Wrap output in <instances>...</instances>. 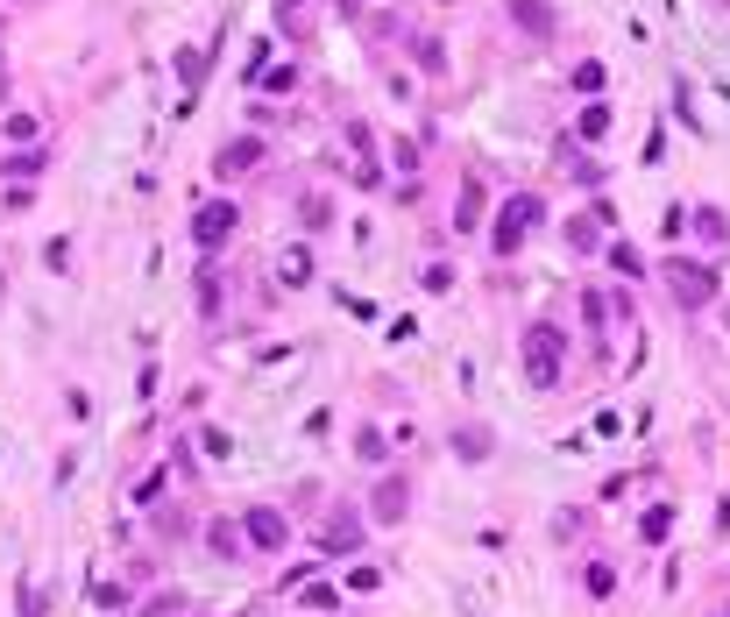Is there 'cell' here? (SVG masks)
I'll return each mask as SVG.
<instances>
[{
	"mask_svg": "<svg viewBox=\"0 0 730 617\" xmlns=\"http://www.w3.org/2000/svg\"><path fill=\"white\" fill-rule=\"evenodd\" d=\"M454 454H461V461H482V454H490V433H482V426H461V433H454Z\"/></svg>",
	"mask_w": 730,
	"mask_h": 617,
	"instance_id": "4fadbf2b",
	"label": "cell"
},
{
	"mask_svg": "<svg viewBox=\"0 0 730 617\" xmlns=\"http://www.w3.org/2000/svg\"><path fill=\"white\" fill-rule=\"evenodd\" d=\"M695 220H702V235H709V242H730V220H723V213H716V206H702V213H695Z\"/></svg>",
	"mask_w": 730,
	"mask_h": 617,
	"instance_id": "44dd1931",
	"label": "cell"
},
{
	"mask_svg": "<svg viewBox=\"0 0 730 617\" xmlns=\"http://www.w3.org/2000/svg\"><path fill=\"white\" fill-rule=\"evenodd\" d=\"M0 93H8V71H0Z\"/></svg>",
	"mask_w": 730,
	"mask_h": 617,
	"instance_id": "d4e9b609",
	"label": "cell"
},
{
	"mask_svg": "<svg viewBox=\"0 0 730 617\" xmlns=\"http://www.w3.org/2000/svg\"><path fill=\"white\" fill-rule=\"evenodd\" d=\"M539 220H546V199H539V192H511L504 213H497V227H490V249H497V256H518V242L532 235Z\"/></svg>",
	"mask_w": 730,
	"mask_h": 617,
	"instance_id": "7a4b0ae2",
	"label": "cell"
},
{
	"mask_svg": "<svg viewBox=\"0 0 730 617\" xmlns=\"http://www.w3.org/2000/svg\"><path fill=\"white\" fill-rule=\"evenodd\" d=\"M305 227H312V235H319V227H334V206H327V199H319V192L305 199Z\"/></svg>",
	"mask_w": 730,
	"mask_h": 617,
	"instance_id": "ffe728a7",
	"label": "cell"
},
{
	"mask_svg": "<svg viewBox=\"0 0 730 617\" xmlns=\"http://www.w3.org/2000/svg\"><path fill=\"white\" fill-rule=\"evenodd\" d=\"M312 277V256H284V284H305Z\"/></svg>",
	"mask_w": 730,
	"mask_h": 617,
	"instance_id": "603a6c76",
	"label": "cell"
},
{
	"mask_svg": "<svg viewBox=\"0 0 730 617\" xmlns=\"http://www.w3.org/2000/svg\"><path fill=\"white\" fill-rule=\"evenodd\" d=\"M610 270H617V277H645V263H638L631 242H610Z\"/></svg>",
	"mask_w": 730,
	"mask_h": 617,
	"instance_id": "5bb4252c",
	"label": "cell"
},
{
	"mask_svg": "<svg viewBox=\"0 0 730 617\" xmlns=\"http://www.w3.org/2000/svg\"><path fill=\"white\" fill-rule=\"evenodd\" d=\"M199 447H206V454H234V440H227L220 426H206V433H199Z\"/></svg>",
	"mask_w": 730,
	"mask_h": 617,
	"instance_id": "cb8c5ba5",
	"label": "cell"
},
{
	"mask_svg": "<svg viewBox=\"0 0 730 617\" xmlns=\"http://www.w3.org/2000/svg\"><path fill=\"white\" fill-rule=\"evenodd\" d=\"M667 291H674V305H681V313H709V305H716V270L709 263H695V256H674L667 263Z\"/></svg>",
	"mask_w": 730,
	"mask_h": 617,
	"instance_id": "3957f363",
	"label": "cell"
},
{
	"mask_svg": "<svg viewBox=\"0 0 730 617\" xmlns=\"http://www.w3.org/2000/svg\"><path fill=\"white\" fill-rule=\"evenodd\" d=\"M355 454H362V461H383L390 447H383V433H376V426H362V433H355Z\"/></svg>",
	"mask_w": 730,
	"mask_h": 617,
	"instance_id": "d6986e66",
	"label": "cell"
},
{
	"mask_svg": "<svg viewBox=\"0 0 730 617\" xmlns=\"http://www.w3.org/2000/svg\"><path fill=\"white\" fill-rule=\"evenodd\" d=\"M603 128H610V107H582V142H603Z\"/></svg>",
	"mask_w": 730,
	"mask_h": 617,
	"instance_id": "ac0fdd59",
	"label": "cell"
},
{
	"mask_svg": "<svg viewBox=\"0 0 730 617\" xmlns=\"http://www.w3.org/2000/svg\"><path fill=\"white\" fill-rule=\"evenodd\" d=\"M518 362H525V383L546 398V391H560V369H567V334L553 327V320H532L525 327V341H518Z\"/></svg>",
	"mask_w": 730,
	"mask_h": 617,
	"instance_id": "6da1fadb",
	"label": "cell"
},
{
	"mask_svg": "<svg viewBox=\"0 0 730 617\" xmlns=\"http://www.w3.org/2000/svg\"><path fill=\"white\" fill-rule=\"evenodd\" d=\"M256 164H263V135H234V142H220L213 178H220V185H234V178H249Z\"/></svg>",
	"mask_w": 730,
	"mask_h": 617,
	"instance_id": "5b68a950",
	"label": "cell"
},
{
	"mask_svg": "<svg viewBox=\"0 0 730 617\" xmlns=\"http://www.w3.org/2000/svg\"><path fill=\"white\" fill-rule=\"evenodd\" d=\"M199 313H220V270H199Z\"/></svg>",
	"mask_w": 730,
	"mask_h": 617,
	"instance_id": "2e32d148",
	"label": "cell"
},
{
	"mask_svg": "<svg viewBox=\"0 0 730 617\" xmlns=\"http://www.w3.org/2000/svg\"><path fill=\"white\" fill-rule=\"evenodd\" d=\"M8 178H43V149H15V157H8Z\"/></svg>",
	"mask_w": 730,
	"mask_h": 617,
	"instance_id": "9a60e30c",
	"label": "cell"
},
{
	"mask_svg": "<svg viewBox=\"0 0 730 617\" xmlns=\"http://www.w3.org/2000/svg\"><path fill=\"white\" fill-rule=\"evenodd\" d=\"M667 532H674V511H667V504H653V511L638 518V539H645V547H660Z\"/></svg>",
	"mask_w": 730,
	"mask_h": 617,
	"instance_id": "7c38bea8",
	"label": "cell"
},
{
	"mask_svg": "<svg viewBox=\"0 0 730 617\" xmlns=\"http://www.w3.org/2000/svg\"><path fill=\"white\" fill-rule=\"evenodd\" d=\"M199 71H206V57H199V50H178V79H185V93L199 86Z\"/></svg>",
	"mask_w": 730,
	"mask_h": 617,
	"instance_id": "7402d4cb",
	"label": "cell"
},
{
	"mask_svg": "<svg viewBox=\"0 0 730 617\" xmlns=\"http://www.w3.org/2000/svg\"><path fill=\"white\" fill-rule=\"evenodd\" d=\"M567 242L589 256V249H596V220H589V213H582V220H567Z\"/></svg>",
	"mask_w": 730,
	"mask_h": 617,
	"instance_id": "e0dca14e",
	"label": "cell"
},
{
	"mask_svg": "<svg viewBox=\"0 0 730 617\" xmlns=\"http://www.w3.org/2000/svg\"><path fill=\"white\" fill-rule=\"evenodd\" d=\"M716 617H730V603H723V610H716Z\"/></svg>",
	"mask_w": 730,
	"mask_h": 617,
	"instance_id": "484cf974",
	"label": "cell"
},
{
	"mask_svg": "<svg viewBox=\"0 0 730 617\" xmlns=\"http://www.w3.org/2000/svg\"><path fill=\"white\" fill-rule=\"evenodd\" d=\"M454 227H461V235H468V227H482V185H475V178H468L461 199H454Z\"/></svg>",
	"mask_w": 730,
	"mask_h": 617,
	"instance_id": "8fae6325",
	"label": "cell"
},
{
	"mask_svg": "<svg viewBox=\"0 0 730 617\" xmlns=\"http://www.w3.org/2000/svg\"><path fill=\"white\" fill-rule=\"evenodd\" d=\"M206 547H213V561H234L249 547V532H241V518H220V525H206Z\"/></svg>",
	"mask_w": 730,
	"mask_h": 617,
	"instance_id": "9c48e42d",
	"label": "cell"
},
{
	"mask_svg": "<svg viewBox=\"0 0 730 617\" xmlns=\"http://www.w3.org/2000/svg\"><path fill=\"white\" fill-rule=\"evenodd\" d=\"M319 547H327V554H355V547H362V518H355V504L327 511V525H319Z\"/></svg>",
	"mask_w": 730,
	"mask_h": 617,
	"instance_id": "ba28073f",
	"label": "cell"
},
{
	"mask_svg": "<svg viewBox=\"0 0 730 617\" xmlns=\"http://www.w3.org/2000/svg\"><path fill=\"white\" fill-rule=\"evenodd\" d=\"M234 220H241V213H234L227 199H206L199 220H192V242H199V249H220V242L234 235Z\"/></svg>",
	"mask_w": 730,
	"mask_h": 617,
	"instance_id": "52a82bcc",
	"label": "cell"
},
{
	"mask_svg": "<svg viewBox=\"0 0 730 617\" xmlns=\"http://www.w3.org/2000/svg\"><path fill=\"white\" fill-rule=\"evenodd\" d=\"M369 518L376 525H404V518H412V476H383L376 497H369Z\"/></svg>",
	"mask_w": 730,
	"mask_h": 617,
	"instance_id": "8992f818",
	"label": "cell"
},
{
	"mask_svg": "<svg viewBox=\"0 0 730 617\" xmlns=\"http://www.w3.org/2000/svg\"><path fill=\"white\" fill-rule=\"evenodd\" d=\"M241 532H249L256 554H284L291 547V518L277 504H241Z\"/></svg>",
	"mask_w": 730,
	"mask_h": 617,
	"instance_id": "277c9868",
	"label": "cell"
},
{
	"mask_svg": "<svg viewBox=\"0 0 730 617\" xmlns=\"http://www.w3.org/2000/svg\"><path fill=\"white\" fill-rule=\"evenodd\" d=\"M511 22L532 29V36H553V8H546V0H511Z\"/></svg>",
	"mask_w": 730,
	"mask_h": 617,
	"instance_id": "30bf717a",
	"label": "cell"
}]
</instances>
